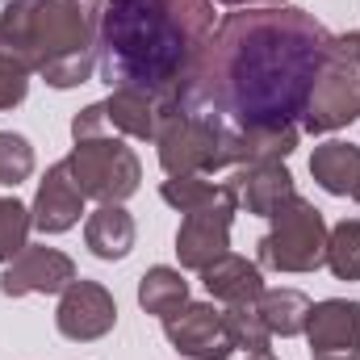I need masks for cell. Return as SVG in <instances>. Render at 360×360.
<instances>
[{"mask_svg": "<svg viewBox=\"0 0 360 360\" xmlns=\"http://www.w3.org/2000/svg\"><path fill=\"white\" fill-rule=\"evenodd\" d=\"M331 34L314 13L264 4L226 13L180 105L214 113L231 130L297 126L323 76Z\"/></svg>", "mask_w": 360, "mask_h": 360, "instance_id": "cell-1", "label": "cell"}, {"mask_svg": "<svg viewBox=\"0 0 360 360\" xmlns=\"http://www.w3.org/2000/svg\"><path fill=\"white\" fill-rule=\"evenodd\" d=\"M214 34V0H105L96 68L109 89L180 101Z\"/></svg>", "mask_w": 360, "mask_h": 360, "instance_id": "cell-2", "label": "cell"}, {"mask_svg": "<svg viewBox=\"0 0 360 360\" xmlns=\"http://www.w3.org/2000/svg\"><path fill=\"white\" fill-rule=\"evenodd\" d=\"M101 8L105 0H8L0 51L17 55L51 89H80L96 72Z\"/></svg>", "mask_w": 360, "mask_h": 360, "instance_id": "cell-3", "label": "cell"}, {"mask_svg": "<svg viewBox=\"0 0 360 360\" xmlns=\"http://www.w3.org/2000/svg\"><path fill=\"white\" fill-rule=\"evenodd\" d=\"M155 147H160V168L168 176H210V172L235 168L231 126L218 122L214 113L188 109L180 101L164 113Z\"/></svg>", "mask_w": 360, "mask_h": 360, "instance_id": "cell-4", "label": "cell"}, {"mask_svg": "<svg viewBox=\"0 0 360 360\" xmlns=\"http://www.w3.org/2000/svg\"><path fill=\"white\" fill-rule=\"evenodd\" d=\"M63 164L76 180V188L92 201H101V205H122L143 184V164H139V155L126 147V139L117 130H101V134L76 139V147H72V155Z\"/></svg>", "mask_w": 360, "mask_h": 360, "instance_id": "cell-5", "label": "cell"}, {"mask_svg": "<svg viewBox=\"0 0 360 360\" xmlns=\"http://www.w3.org/2000/svg\"><path fill=\"white\" fill-rule=\"evenodd\" d=\"M360 117V30L331 34L323 76L310 92V105L302 113V130L331 134Z\"/></svg>", "mask_w": 360, "mask_h": 360, "instance_id": "cell-6", "label": "cell"}, {"mask_svg": "<svg viewBox=\"0 0 360 360\" xmlns=\"http://www.w3.org/2000/svg\"><path fill=\"white\" fill-rule=\"evenodd\" d=\"M272 226L260 235L256 256L264 269L276 272H314L327 264V218L314 210V201L293 197L269 218Z\"/></svg>", "mask_w": 360, "mask_h": 360, "instance_id": "cell-7", "label": "cell"}, {"mask_svg": "<svg viewBox=\"0 0 360 360\" xmlns=\"http://www.w3.org/2000/svg\"><path fill=\"white\" fill-rule=\"evenodd\" d=\"M235 210H239V197H235V188L222 180V193H218L210 205L184 214V222H180V231H176L180 269L201 272L231 252V222H235Z\"/></svg>", "mask_w": 360, "mask_h": 360, "instance_id": "cell-8", "label": "cell"}, {"mask_svg": "<svg viewBox=\"0 0 360 360\" xmlns=\"http://www.w3.org/2000/svg\"><path fill=\"white\" fill-rule=\"evenodd\" d=\"M164 335L184 360H226L235 352L214 302H184L176 314L164 319Z\"/></svg>", "mask_w": 360, "mask_h": 360, "instance_id": "cell-9", "label": "cell"}, {"mask_svg": "<svg viewBox=\"0 0 360 360\" xmlns=\"http://www.w3.org/2000/svg\"><path fill=\"white\" fill-rule=\"evenodd\" d=\"M117 323V302L113 293L101 285V281H84L76 276L63 297H59V310H55V327L63 340H76V344H92L101 335H109Z\"/></svg>", "mask_w": 360, "mask_h": 360, "instance_id": "cell-10", "label": "cell"}, {"mask_svg": "<svg viewBox=\"0 0 360 360\" xmlns=\"http://www.w3.org/2000/svg\"><path fill=\"white\" fill-rule=\"evenodd\" d=\"M76 281V260L63 256L59 248L46 243H25L0 272V293L4 297H25V293H63Z\"/></svg>", "mask_w": 360, "mask_h": 360, "instance_id": "cell-11", "label": "cell"}, {"mask_svg": "<svg viewBox=\"0 0 360 360\" xmlns=\"http://www.w3.org/2000/svg\"><path fill=\"white\" fill-rule=\"evenodd\" d=\"M30 214H34V226H38L42 235H63V231H72V226L80 222V214H84V193L76 188L68 164H51V168H46V176L38 180V193H34Z\"/></svg>", "mask_w": 360, "mask_h": 360, "instance_id": "cell-12", "label": "cell"}, {"mask_svg": "<svg viewBox=\"0 0 360 360\" xmlns=\"http://www.w3.org/2000/svg\"><path fill=\"white\" fill-rule=\"evenodd\" d=\"M226 184L235 188L239 205H248V214H256V218H272L281 205H289V201L297 197L293 176H289V168H285L281 160H269V164H243V168L231 172Z\"/></svg>", "mask_w": 360, "mask_h": 360, "instance_id": "cell-13", "label": "cell"}, {"mask_svg": "<svg viewBox=\"0 0 360 360\" xmlns=\"http://www.w3.org/2000/svg\"><path fill=\"white\" fill-rule=\"evenodd\" d=\"M306 340H310L314 356H323V352H360V302L327 297V302L310 306Z\"/></svg>", "mask_w": 360, "mask_h": 360, "instance_id": "cell-14", "label": "cell"}, {"mask_svg": "<svg viewBox=\"0 0 360 360\" xmlns=\"http://www.w3.org/2000/svg\"><path fill=\"white\" fill-rule=\"evenodd\" d=\"M105 117H109V130H117L122 139H139V143H155L160 134V122L164 113L176 105V101H160L151 92L139 89H113L105 101Z\"/></svg>", "mask_w": 360, "mask_h": 360, "instance_id": "cell-15", "label": "cell"}, {"mask_svg": "<svg viewBox=\"0 0 360 360\" xmlns=\"http://www.w3.org/2000/svg\"><path fill=\"white\" fill-rule=\"evenodd\" d=\"M201 285L214 302H226V306H243V302H256L264 293V276H260V264L243 260V256H222L214 260L210 269H201Z\"/></svg>", "mask_w": 360, "mask_h": 360, "instance_id": "cell-16", "label": "cell"}, {"mask_svg": "<svg viewBox=\"0 0 360 360\" xmlns=\"http://www.w3.org/2000/svg\"><path fill=\"white\" fill-rule=\"evenodd\" d=\"M134 235H139V226L126 205H101L84 222V243L92 248L96 260H126L134 248Z\"/></svg>", "mask_w": 360, "mask_h": 360, "instance_id": "cell-17", "label": "cell"}, {"mask_svg": "<svg viewBox=\"0 0 360 360\" xmlns=\"http://www.w3.org/2000/svg\"><path fill=\"white\" fill-rule=\"evenodd\" d=\"M310 176H314V184H319L323 193L348 197L360 180V147L356 143H340V139L314 147V155H310Z\"/></svg>", "mask_w": 360, "mask_h": 360, "instance_id": "cell-18", "label": "cell"}, {"mask_svg": "<svg viewBox=\"0 0 360 360\" xmlns=\"http://www.w3.org/2000/svg\"><path fill=\"white\" fill-rule=\"evenodd\" d=\"M256 310L264 319L272 335L289 340V335H302L306 331V319H310V297L302 289H264L256 297Z\"/></svg>", "mask_w": 360, "mask_h": 360, "instance_id": "cell-19", "label": "cell"}, {"mask_svg": "<svg viewBox=\"0 0 360 360\" xmlns=\"http://www.w3.org/2000/svg\"><path fill=\"white\" fill-rule=\"evenodd\" d=\"M188 302V281L180 269H168V264H155V269L143 272L139 281V306L155 319H168L176 314L180 306Z\"/></svg>", "mask_w": 360, "mask_h": 360, "instance_id": "cell-20", "label": "cell"}, {"mask_svg": "<svg viewBox=\"0 0 360 360\" xmlns=\"http://www.w3.org/2000/svg\"><path fill=\"white\" fill-rule=\"evenodd\" d=\"M327 269L340 281H360V222L344 218L327 235Z\"/></svg>", "mask_w": 360, "mask_h": 360, "instance_id": "cell-21", "label": "cell"}, {"mask_svg": "<svg viewBox=\"0 0 360 360\" xmlns=\"http://www.w3.org/2000/svg\"><path fill=\"white\" fill-rule=\"evenodd\" d=\"M222 323H226V335L235 348H248V352H269L272 331L264 327L256 302H243V306H226L222 310Z\"/></svg>", "mask_w": 360, "mask_h": 360, "instance_id": "cell-22", "label": "cell"}, {"mask_svg": "<svg viewBox=\"0 0 360 360\" xmlns=\"http://www.w3.org/2000/svg\"><path fill=\"white\" fill-rule=\"evenodd\" d=\"M218 193H222V184H214V180H205V176H168L164 188H160V197H164L172 210H180V214L210 205Z\"/></svg>", "mask_w": 360, "mask_h": 360, "instance_id": "cell-23", "label": "cell"}, {"mask_svg": "<svg viewBox=\"0 0 360 360\" xmlns=\"http://www.w3.org/2000/svg\"><path fill=\"white\" fill-rule=\"evenodd\" d=\"M30 226H34V214H30L17 197H0V260H4V264L25 248Z\"/></svg>", "mask_w": 360, "mask_h": 360, "instance_id": "cell-24", "label": "cell"}, {"mask_svg": "<svg viewBox=\"0 0 360 360\" xmlns=\"http://www.w3.org/2000/svg\"><path fill=\"white\" fill-rule=\"evenodd\" d=\"M30 172H34V147L21 134L0 130V184L17 188L21 180H30Z\"/></svg>", "mask_w": 360, "mask_h": 360, "instance_id": "cell-25", "label": "cell"}, {"mask_svg": "<svg viewBox=\"0 0 360 360\" xmlns=\"http://www.w3.org/2000/svg\"><path fill=\"white\" fill-rule=\"evenodd\" d=\"M25 92H30V68L17 55L0 51V113L17 109L25 101Z\"/></svg>", "mask_w": 360, "mask_h": 360, "instance_id": "cell-26", "label": "cell"}, {"mask_svg": "<svg viewBox=\"0 0 360 360\" xmlns=\"http://www.w3.org/2000/svg\"><path fill=\"white\" fill-rule=\"evenodd\" d=\"M222 4H235V8H264V4H285V0H222Z\"/></svg>", "mask_w": 360, "mask_h": 360, "instance_id": "cell-27", "label": "cell"}, {"mask_svg": "<svg viewBox=\"0 0 360 360\" xmlns=\"http://www.w3.org/2000/svg\"><path fill=\"white\" fill-rule=\"evenodd\" d=\"M314 360H360V352H323V356Z\"/></svg>", "mask_w": 360, "mask_h": 360, "instance_id": "cell-28", "label": "cell"}, {"mask_svg": "<svg viewBox=\"0 0 360 360\" xmlns=\"http://www.w3.org/2000/svg\"><path fill=\"white\" fill-rule=\"evenodd\" d=\"M248 360H276L272 352H248Z\"/></svg>", "mask_w": 360, "mask_h": 360, "instance_id": "cell-29", "label": "cell"}, {"mask_svg": "<svg viewBox=\"0 0 360 360\" xmlns=\"http://www.w3.org/2000/svg\"><path fill=\"white\" fill-rule=\"evenodd\" d=\"M348 197H352V201H360V180H356V188H352V193H348Z\"/></svg>", "mask_w": 360, "mask_h": 360, "instance_id": "cell-30", "label": "cell"}]
</instances>
